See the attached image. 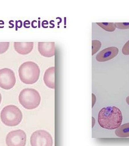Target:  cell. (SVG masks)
<instances>
[{"label": "cell", "mask_w": 129, "mask_h": 146, "mask_svg": "<svg viewBox=\"0 0 129 146\" xmlns=\"http://www.w3.org/2000/svg\"><path fill=\"white\" fill-rule=\"evenodd\" d=\"M98 120L100 127L103 129H117L122 121V112L115 106L104 107L99 111Z\"/></svg>", "instance_id": "cell-1"}, {"label": "cell", "mask_w": 129, "mask_h": 146, "mask_svg": "<svg viewBox=\"0 0 129 146\" xmlns=\"http://www.w3.org/2000/svg\"><path fill=\"white\" fill-rule=\"evenodd\" d=\"M21 81L24 84H33L39 79L40 70L38 64L33 61L24 62L18 69Z\"/></svg>", "instance_id": "cell-2"}, {"label": "cell", "mask_w": 129, "mask_h": 146, "mask_svg": "<svg viewBox=\"0 0 129 146\" xmlns=\"http://www.w3.org/2000/svg\"><path fill=\"white\" fill-rule=\"evenodd\" d=\"M0 117L1 121L5 125L15 127L22 121V113L16 106L9 105L3 108L1 112Z\"/></svg>", "instance_id": "cell-3"}, {"label": "cell", "mask_w": 129, "mask_h": 146, "mask_svg": "<svg viewBox=\"0 0 129 146\" xmlns=\"http://www.w3.org/2000/svg\"><path fill=\"white\" fill-rule=\"evenodd\" d=\"M19 101L25 109L34 110L39 105L41 96L36 90L32 88H25L20 92Z\"/></svg>", "instance_id": "cell-4"}, {"label": "cell", "mask_w": 129, "mask_h": 146, "mask_svg": "<svg viewBox=\"0 0 129 146\" xmlns=\"http://www.w3.org/2000/svg\"><path fill=\"white\" fill-rule=\"evenodd\" d=\"M31 146H52L53 139L50 134L45 130L34 132L31 137Z\"/></svg>", "instance_id": "cell-5"}, {"label": "cell", "mask_w": 129, "mask_h": 146, "mask_svg": "<svg viewBox=\"0 0 129 146\" xmlns=\"http://www.w3.org/2000/svg\"><path fill=\"white\" fill-rule=\"evenodd\" d=\"M16 82L15 74L9 68L0 70V87L5 90H10L14 87Z\"/></svg>", "instance_id": "cell-6"}, {"label": "cell", "mask_w": 129, "mask_h": 146, "mask_svg": "<svg viewBox=\"0 0 129 146\" xmlns=\"http://www.w3.org/2000/svg\"><path fill=\"white\" fill-rule=\"evenodd\" d=\"M26 143V135L21 129H17L9 132L6 138L7 146H25Z\"/></svg>", "instance_id": "cell-7"}, {"label": "cell", "mask_w": 129, "mask_h": 146, "mask_svg": "<svg viewBox=\"0 0 129 146\" xmlns=\"http://www.w3.org/2000/svg\"><path fill=\"white\" fill-rule=\"evenodd\" d=\"M118 52V48L116 47H110L99 52L97 54L95 59L98 62H105L117 56Z\"/></svg>", "instance_id": "cell-8"}, {"label": "cell", "mask_w": 129, "mask_h": 146, "mask_svg": "<svg viewBox=\"0 0 129 146\" xmlns=\"http://www.w3.org/2000/svg\"><path fill=\"white\" fill-rule=\"evenodd\" d=\"M38 50L42 56L50 58L55 55V42H39L38 43Z\"/></svg>", "instance_id": "cell-9"}, {"label": "cell", "mask_w": 129, "mask_h": 146, "mask_svg": "<svg viewBox=\"0 0 129 146\" xmlns=\"http://www.w3.org/2000/svg\"><path fill=\"white\" fill-rule=\"evenodd\" d=\"M14 50L18 54L22 55H26L30 54L33 49V42H14Z\"/></svg>", "instance_id": "cell-10"}, {"label": "cell", "mask_w": 129, "mask_h": 146, "mask_svg": "<svg viewBox=\"0 0 129 146\" xmlns=\"http://www.w3.org/2000/svg\"><path fill=\"white\" fill-rule=\"evenodd\" d=\"M43 81L47 87L55 89V67L48 68L45 72L43 76Z\"/></svg>", "instance_id": "cell-11"}, {"label": "cell", "mask_w": 129, "mask_h": 146, "mask_svg": "<svg viewBox=\"0 0 129 146\" xmlns=\"http://www.w3.org/2000/svg\"><path fill=\"white\" fill-rule=\"evenodd\" d=\"M115 134L119 137H129V123L120 125L115 131Z\"/></svg>", "instance_id": "cell-12"}, {"label": "cell", "mask_w": 129, "mask_h": 146, "mask_svg": "<svg viewBox=\"0 0 129 146\" xmlns=\"http://www.w3.org/2000/svg\"><path fill=\"white\" fill-rule=\"evenodd\" d=\"M97 24L105 31L112 32L116 30L115 23H98Z\"/></svg>", "instance_id": "cell-13"}, {"label": "cell", "mask_w": 129, "mask_h": 146, "mask_svg": "<svg viewBox=\"0 0 129 146\" xmlns=\"http://www.w3.org/2000/svg\"><path fill=\"white\" fill-rule=\"evenodd\" d=\"M92 56L98 52L101 47V42L98 40H92Z\"/></svg>", "instance_id": "cell-14"}, {"label": "cell", "mask_w": 129, "mask_h": 146, "mask_svg": "<svg viewBox=\"0 0 129 146\" xmlns=\"http://www.w3.org/2000/svg\"><path fill=\"white\" fill-rule=\"evenodd\" d=\"M10 43L9 42H0V54H3L6 52L9 49Z\"/></svg>", "instance_id": "cell-15"}, {"label": "cell", "mask_w": 129, "mask_h": 146, "mask_svg": "<svg viewBox=\"0 0 129 146\" xmlns=\"http://www.w3.org/2000/svg\"><path fill=\"white\" fill-rule=\"evenodd\" d=\"M115 25L116 28L121 30H126L129 29V23H115Z\"/></svg>", "instance_id": "cell-16"}, {"label": "cell", "mask_w": 129, "mask_h": 146, "mask_svg": "<svg viewBox=\"0 0 129 146\" xmlns=\"http://www.w3.org/2000/svg\"><path fill=\"white\" fill-rule=\"evenodd\" d=\"M122 52L124 55H129V40L124 45L122 49Z\"/></svg>", "instance_id": "cell-17"}, {"label": "cell", "mask_w": 129, "mask_h": 146, "mask_svg": "<svg viewBox=\"0 0 129 146\" xmlns=\"http://www.w3.org/2000/svg\"><path fill=\"white\" fill-rule=\"evenodd\" d=\"M96 102V97L95 95L93 93L92 94V108H93Z\"/></svg>", "instance_id": "cell-18"}, {"label": "cell", "mask_w": 129, "mask_h": 146, "mask_svg": "<svg viewBox=\"0 0 129 146\" xmlns=\"http://www.w3.org/2000/svg\"><path fill=\"white\" fill-rule=\"evenodd\" d=\"M95 123V119L93 117H92V127H94Z\"/></svg>", "instance_id": "cell-19"}, {"label": "cell", "mask_w": 129, "mask_h": 146, "mask_svg": "<svg viewBox=\"0 0 129 146\" xmlns=\"http://www.w3.org/2000/svg\"><path fill=\"white\" fill-rule=\"evenodd\" d=\"M126 102L127 104H128L129 105V96H128L126 98Z\"/></svg>", "instance_id": "cell-20"}, {"label": "cell", "mask_w": 129, "mask_h": 146, "mask_svg": "<svg viewBox=\"0 0 129 146\" xmlns=\"http://www.w3.org/2000/svg\"><path fill=\"white\" fill-rule=\"evenodd\" d=\"M1 101H2V96H1V94L0 93V104L1 103Z\"/></svg>", "instance_id": "cell-21"}]
</instances>
